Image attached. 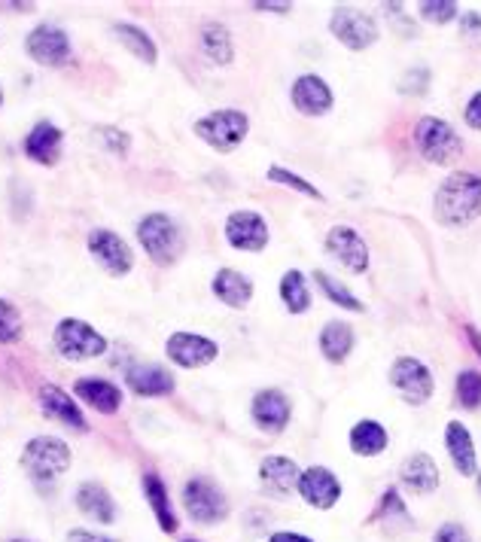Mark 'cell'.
<instances>
[{"instance_id": "4316f807", "label": "cell", "mask_w": 481, "mask_h": 542, "mask_svg": "<svg viewBox=\"0 0 481 542\" xmlns=\"http://www.w3.org/2000/svg\"><path fill=\"white\" fill-rule=\"evenodd\" d=\"M77 506H80V512H86V515H92V518H98V521H104V524L116 521L113 497H110L101 485H92V482L80 485V488H77Z\"/></svg>"}, {"instance_id": "c3c4849f", "label": "cell", "mask_w": 481, "mask_h": 542, "mask_svg": "<svg viewBox=\"0 0 481 542\" xmlns=\"http://www.w3.org/2000/svg\"><path fill=\"white\" fill-rule=\"evenodd\" d=\"M189 542H192V539H189Z\"/></svg>"}, {"instance_id": "277c9868", "label": "cell", "mask_w": 481, "mask_h": 542, "mask_svg": "<svg viewBox=\"0 0 481 542\" xmlns=\"http://www.w3.org/2000/svg\"><path fill=\"white\" fill-rule=\"evenodd\" d=\"M55 351L64 360H92L107 351V338L95 332L86 320L67 317L55 326Z\"/></svg>"}, {"instance_id": "ab89813d", "label": "cell", "mask_w": 481, "mask_h": 542, "mask_svg": "<svg viewBox=\"0 0 481 542\" xmlns=\"http://www.w3.org/2000/svg\"><path fill=\"white\" fill-rule=\"evenodd\" d=\"M67 542H116V539H107V536H98L92 530H71Z\"/></svg>"}, {"instance_id": "5b68a950", "label": "cell", "mask_w": 481, "mask_h": 542, "mask_svg": "<svg viewBox=\"0 0 481 542\" xmlns=\"http://www.w3.org/2000/svg\"><path fill=\"white\" fill-rule=\"evenodd\" d=\"M22 466L37 482H52L71 466V448L55 436H37L22 451Z\"/></svg>"}, {"instance_id": "f6af8a7d", "label": "cell", "mask_w": 481, "mask_h": 542, "mask_svg": "<svg viewBox=\"0 0 481 542\" xmlns=\"http://www.w3.org/2000/svg\"><path fill=\"white\" fill-rule=\"evenodd\" d=\"M466 335L472 338V345H475V354L481 357V335H478V329H475V326H469V329H466Z\"/></svg>"}, {"instance_id": "9a60e30c", "label": "cell", "mask_w": 481, "mask_h": 542, "mask_svg": "<svg viewBox=\"0 0 481 542\" xmlns=\"http://www.w3.org/2000/svg\"><path fill=\"white\" fill-rule=\"evenodd\" d=\"M299 494L305 497L308 506H314V509H329V506L338 503L341 485H338V479L332 476L329 469L314 466V469H308V472H302V476H299Z\"/></svg>"}, {"instance_id": "ba28073f", "label": "cell", "mask_w": 481, "mask_h": 542, "mask_svg": "<svg viewBox=\"0 0 481 542\" xmlns=\"http://www.w3.org/2000/svg\"><path fill=\"white\" fill-rule=\"evenodd\" d=\"M332 34L345 43L348 49L354 52H363L369 49L375 40H378V25L372 16H366L363 10H354V7H338L332 13Z\"/></svg>"}, {"instance_id": "f35d334b", "label": "cell", "mask_w": 481, "mask_h": 542, "mask_svg": "<svg viewBox=\"0 0 481 542\" xmlns=\"http://www.w3.org/2000/svg\"><path fill=\"white\" fill-rule=\"evenodd\" d=\"M466 125H472V128L481 131V92L472 95V101L466 104Z\"/></svg>"}, {"instance_id": "6da1fadb", "label": "cell", "mask_w": 481, "mask_h": 542, "mask_svg": "<svg viewBox=\"0 0 481 542\" xmlns=\"http://www.w3.org/2000/svg\"><path fill=\"white\" fill-rule=\"evenodd\" d=\"M481 217V177L460 171L436 189V220L442 226H466Z\"/></svg>"}, {"instance_id": "e0dca14e", "label": "cell", "mask_w": 481, "mask_h": 542, "mask_svg": "<svg viewBox=\"0 0 481 542\" xmlns=\"http://www.w3.org/2000/svg\"><path fill=\"white\" fill-rule=\"evenodd\" d=\"M40 409L46 412V418H52L58 424H67V427H74V430H86V418L80 412V405L71 396H67L61 387H55V384L40 387Z\"/></svg>"}, {"instance_id": "b9f144b4", "label": "cell", "mask_w": 481, "mask_h": 542, "mask_svg": "<svg viewBox=\"0 0 481 542\" xmlns=\"http://www.w3.org/2000/svg\"><path fill=\"white\" fill-rule=\"evenodd\" d=\"M104 138H110V144L119 150L122 147V153H125V147H128V138H125V134H116L113 128H104Z\"/></svg>"}, {"instance_id": "ffe728a7", "label": "cell", "mask_w": 481, "mask_h": 542, "mask_svg": "<svg viewBox=\"0 0 481 542\" xmlns=\"http://www.w3.org/2000/svg\"><path fill=\"white\" fill-rule=\"evenodd\" d=\"M399 479L402 485L411 491V494H430L436 491L439 485V466L433 457L427 454H415V457H408L399 469Z\"/></svg>"}, {"instance_id": "9c48e42d", "label": "cell", "mask_w": 481, "mask_h": 542, "mask_svg": "<svg viewBox=\"0 0 481 542\" xmlns=\"http://www.w3.org/2000/svg\"><path fill=\"white\" fill-rule=\"evenodd\" d=\"M390 384L402 393L405 402H427L433 396V372L415 360V357H399L390 369Z\"/></svg>"}, {"instance_id": "4fadbf2b", "label": "cell", "mask_w": 481, "mask_h": 542, "mask_svg": "<svg viewBox=\"0 0 481 542\" xmlns=\"http://www.w3.org/2000/svg\"><path fill=\"white\" fill-rule=\"evenodd\" d=\"M326 250L345 265V268H351L354 275H363V271L369 268V247H366V241L354 232V229H348V226H335L329 235H326Z\"/></svg>"}, {"instance_id": "5bb4252c", "label": "cell", "mask_w": 481, "mask_h": 542, "mask_svg": "<svg viewBox=\"0 0 481 542\" xmlns=\"http://www.w3.org/2000/svg\"><path fill=\"white\" fill-rule=\"evenodd\" d=\"M226 241L235 250H247V253H259L268 244V226L259 214L253 211H235L226 220Z\"/></svg>"}, {"instance_id": "8fae6325", "label": "cell", "mask_w": 481, "mask_h": 542, "mask_svg": "<svg viewBox=\"0 0 481 542\" xmlns=\"http://www.w3.org/2000/svg\"><path fill=\"white\" fill-rule=\"evenodd\" d=\"M168 357L183 369H201V366H208L211 360H217V345L204 335L174 332L168 338Z\"/></svg>"}, {"instance_id": "1f68e13d", "label": "cell", "mask_w": 481, "mask_h": 542, "mask_svg": "<svg viewBox=\"0 0 481 542\" xmlns=\"http://www.w3.org/2000/svg\"><path fill=\"white\" fill-rule=\"evenodd\" d=\"M201 43H204V52H208V58H211V61L229 64V61H232V55H235V49H232V37H229V31H226L223 25H208V28H204Z\"/></svg>"}, {"instance_id": "74e56055", "label": "cell", "mask_w": 481, "mask_h": 542, "mask_svg": "<svg viewBox=\"0 0 481 542\" xmlns=\"http://www.w3.org/2000/svg\"><path fill=\"white\" fill-rule=\"evenodd\" d=\"M433 542H469V533H466L460 524H445V527L436 533Z\"/></svg>"}, {"instance_id": "44dd1931", "label": "cell", "mask_w": 481, "mask_h": 542, "mask_svg": "<svg viewBox=\"0 0 481 542\" xmlns=\"http://www.w3.org/2000/svg\"><path fill=\"white\" fill-rule=\"evenodd\" d=\"M293 104L305 116H323L332 107V92L320 77H299L293 86Z\"/></svg>"}, {"instance_id": "cb8c5ba5", "label": "cell", "mask_w": 481, "mask_h": 542, "mask_svg": "<svg viewBox=\"0 0 481 542\" xmlns=\"http://www.w3.org/2000/svg\"><path fill=\"white\" fill-rule=\"evenodd\" d=\"M445 445H448V454H451V460H454L460 476H475L478 460H475L472 436H469V430H466L460 421H451V424H448V430H445Z\"/></svg>"}, {"instance_id": "d6986e66", "label": "cell", "mask_w": 481, "mask_h": 542, "mask_svg": "<svg viewBox=\"0 0 481 542\" xmlns=\"http://www.w3.org/2000/svg\"><path fill=\"white\" fill-rule=\"evenodd\" d=\"M25 156L40 165H55L61 159V131L52 122H37L25 138Z\"/></svg>"}, {"instance_id": "7bdbcfd3", "label": "cell", "mask_w": 481, "mask_h": 542, "mask_svg": "<svg viewBox=\"0 0 481 542\" xmlns=\"http://www.w3.org/2000/svg\"><path fill=\"white\" fill-rule=\"evenodd\" d=\"M268 542H311V539L302 536V533H274Z\"/></svg>"}, {"instance_id": "4dcf8cb0", "label": "cell", "mask_w": 481, "mask_h": 542, "mask_svg": "<svg viewBox=\"0 0 481 542\" xmlns=\"http://www.w3.org/2000/svg\"><path fill=\"white\" fill-rule=\"evenodd\" d=\"M116 37L125 43V49L131 52V55H137V58H144L147 64H153L156 61V43L141 31V28H134V25H116Z\"/></svg>"}, {"instance_id": "d4e9b609", "label": "cell", "mask_w": 481, "mask_h": 542, "mask_svg": "<svg viewBox=\"0 0 481 542\" xmlns=\"http://www.w3.org/2000/svg\"><path fill=\"white\" fill-rule=\"evenodd\" d=\"M214 296L220 302H226L229 308H244L253 296V284L241 275V271L235 268H223L217 271V278H214Z\"/></svg>"}, {"instance_id": "f1b7e54d", "label": "cell", "mask_w": 481, "mask_h": 542, "mask_svg": "<svg viewBox=\"0 0 481 542\" xmlns=\"http://www.w3.org/2000/svg\"><path fill=\"white\" fill-rule=\"evenodd\" d=\"M144 491H147V500H150V506H153V512H156L159 527H162L165 533H174V530H177V518H174V509H171V500H168V491H165L162 479L150 472V476L144 479Z\"/></svg>"}, {"instance_id": "52a82bcc", "label": "cell", "mask_w": 481, "mask_h": 542, "mask_svg": "<svg viewBox=\"0 0 481 542\" xmlns=\"http://www.w3.org/2000/svg\"><path fill=\"white\" fill-rule=\"evenodd\" d=\"M183 503H186V512L198 524H214L229 515V503H226L223 491L217 485H211L208 479H192L183 488Z\"/></svg>"}, {"instance_id": "836d02e7", "label": "cell", "mask_w": 481, "mask_h": 542, "mask_svg": "<svg viewBox=\"0 0 481 542\" xmlns=\"http://www.w3.org/2000/svg\"><path fill=\"white\" fill-rule=\"evenodd\" d=\"M314 281H317L320 290L329 296V302H335V305H341V308H348V311H363V302H357V296H354L351 290H345L341 284H335V281L326 275V271H317Z\"/></svg>"}, {"instance_id": "8992f818", "label": "cell", "mask_w": 481, "mask_h": 542, "mask_svg": "<svg viewBox=\"0 0 481 542\" xmlns=\"http://www.w3.org/2000/svg\"><path fill=\"white\" fill-rule=\"evenodd\" d=\"M415 144L421 150V156L433 165H448L460 156L463 144H460V134L436 116H424L415 128Z\"/></svg>"}, {"instance_id": "8d00e7d4", "label": "cell", "mask_w": 481, "mask_h": 542, "mask_svg": "<svg viewBox=\"0 0 481 542\" xmlns=\"http://www.w3.org/2000/svg\"><path fill=\"white\" fill-rule=\"evenodd\" d=\"M268 177H271L274 183H284V186H293V189H299V192H305V195H311V198H323L317 186H311L308 180H302L299 174H293V171H287V168H278V165H274V168L268 171Z\"/></svg>"}, {"instance_id": "3957f363", "label": "cell", "mask_w": 481, "mask_h": 542, "mask_svg": "<svg viewBox=\"0 0 481 542\" xmlns=\"http://www.w3.org/2000/svg\"><path fill=\"white\" fill-rule=\"evenodd\" d=\"M247 128L250 122L241 110H214L195 122V134L217 153H232L247 138Z\"/></svg>"}, {"instance_id": "7402d4cb", "label": "cell", "mask_w": 481, "mask_h": 542, "mask_svg": "<svg viewBox=\"0 0 481 542\" xmlns=\"http://www.w3.org/2000/svg\"><path fill=\"white\" fill-rule=\"evenodd\" d=\"M74 393L101 415H113L119 409V402H122L119 387H113L110 381H101V378H80Z\"/></svg>"}, {"instance_id": "ee69618b", "label": "cell", "mask_w": 481, "mask_h": 542, "mask_svg": "<svg viewBox=\"0 0 481 542\" xmlns=\"http://www.w3.org/2000/svg\"><path fill=\"white\" fill-rule=\"evenodd\" d=\"M256 10H271V13H290V4H274V0H259V4H253Z\"/></svg>"}, {"instance_id": "60d3db41", "label": "cell", "mask_w": 481, "mask_h": 542, "mask_svg": "<svg viewBox=\"0 0 481 542\" xmlns=\"http://www.w3.org/2000/svg\"><path fill=\"white\" fill-rule=\"evenodd\" d=\"M460 28H463L466 34H481V16H478V13L460 16Z\"/></svg>"}, {"instance_id": "2e32d148", "label": "cell", "mask_w": 481, "mask_h": 542, "mask_svg": "<svg viewBox=\"0 0 481 542\" xmlns=\"http://www.w3.org/2000/svg\"><path fill=\"white\" fill-rule=\"evenodd\" d=\"M253 421L268 430V433H281L290 424V402L281 390H262L253 399Z\"/></svg>"}, {"instance_id": "d6a6232c", "label": "cell", "mask_w": 481, "mask_h": 542, "mask_svg": "<svg viewBox=\"0 0 481 542\" xmlns=\"http://www.w3.org/2000/svg\"><path fill=\"white\" fill-rule=\"evenodd\" d=\"M22 338V314L16 305L0 299V345H16Z\"/></svg>"}, {"instance_id": "83f0119b", "label": "cell", "mask_w": 481, "mask_h": 542, "mask_svg": "<svg viewBox=\"0 0 481 542\" xmlns=\"http://www.w3.org/2000/svg\"><path fill=\"white\" fill-rule=\"evenodd\" d=\"M351 448H354V454L375 457L387 448V430L378 421H360L351 430Z\"/></svg>"}, {"instance_id": "30bf717a", "label": "cell", "mask_w": 481, "mask_h": 542, "mask_svg": "<svg viewBox=\"0 0 481 542\" xmlns=\"http://www.w3.org/2000/svg\"><path fill=\"white\" fill-rule=\"evenodd\" d=\"M25 49L37 64H46V67L64 64L71 58V40H67V34L61 28H52V25L34 28L25 40Z\"/></svg>"}, {"instance_id": "484cf974", "label": "cell", "mask_w": 481, "mask_h": 542, "mask_svg": "<svg viewBox=\"0 0 481 542\" xmlns=\"http://www.w3.org/2000/svg\"><path fill=\"white\" fill-rule=\"evenodd\" d=\"M351 348H354V332H351L348 323L335 320V323L323 326V332H320V351H323L326 360H332V363L348 360Z\"/></svg>"}, {"instance_id": "7a4b0ae2", "label": "cell", "mask_w": 481, "mask_h": 542, "mask_svg": "<svg viewBox=\"0 0 481 542\" xmlns=\"http://www.w3.org/2000/svg\"><path fill=\"white\" fill-rule=\"evenodd\" d=\"M137 238H141L147 256L162 268L174 265L180 259V253H183V232L168 214L144 217L141 226H137Z\"/></svg>"}, {"instance_id": "f546056e", "label": "cell", "mask_w": 481, "mask_h": 542, "mask_svg": "<svg viewBox=\"0 0 481 542\" xmlns=\"http://www.w3.org/2000/svg\"><path fill=\"white\" fill-rule=\"evenodd\" d=\"M281 299H284V305L290 308V314L308 311L311 293H308V287H305V275H302V271H296V268L287 271L284 281H281Z\"/></svg>"}, {"instance_id": "d590c367", "label": "cell", "mask_w": 481, "mask_h": 542, "mask_svg": "<svg viewBox=\"0 0 481 542\" xmlns=\"http://www.w3.org/2000/svg\"><path fill=\"white\" fill-rule=\"evenodd\" d=\"M421 16L427 22H436V25H445L457 16V4L454 0H427V4H421Z\"/></svg>"}, {"instance_id": "603a6c76", "label": "cell", "mask_w": 481, "mask_h": 542, "mask_svg": "<svg viewBox=\"0 0 481 542\" xmlns=\"http://www.w3.org/2000/svg\"><path fill=\"white\" fill-rule=\"evenodd\" d=\"M125 381L137 396H165L174 390V378L162 366H131Z\"/></svg>"}, {"instance_id": "e575fe53", "label": "cell", "mask_w": 481, "mask_h": 542, "mask_svg": "<svg viewBox=\"0 0 481 542\" xmlns=\"http://www.w3.org/2000/svg\"><path fill=\"white\" fill-rule=\"evenodd\" d=\"M457 399H460V405H466V409L481 405V372L466 369L457 375Z\"/></svg>"}, {"instance_id": "ac0fdd59", "label": "cell", "mask_w": 481, "mask_h": 542, "mask_svg": "<svg viewBox=\"0 0 481 542\" xmlns=\"http://www.w3.org/2000/svg\"><path fill=\"white\" fill-rule=\"evenodd\" d=\"M259 479L268 494L287 497L293 494V488H299V466L290 457H265L259 466Z\"/></svg>"}, {"instance_id": "bcb514c9", "label": "cell", "mask_w": 481, "mask_h": 542, "mask_svg": "<svg viewBox=\"0 0 481 542\" xmlns=\"http://www.w3.org/2000/svg\"><path fill=\"white\" fill-rule=\"evenodd\" d=\"M0 104H4V89H0Z\"/></svg>"}, {"instance_id": "7dc6e473", "label": "cell", "mask_w": 481, "mask_h": 542, "mask_svg": "<svg viewBox=\"0 0 481 542\" xmlns=\"http://www.w3.org/2000/svg\"><path fill=\"white\" fill-rule=\"evenodd\" d=\"M16 542H19V539H16Z\"/></svg>"}, {"instance_id": "7c38bea8", "label": "cell", "mask_w": 481, "mask_h": 542, "mask_svg": "<svg viewBox=\"0 0 481 542\" xmlns=\"http://www.w3.org/2000/svg\"><path fill=\"white\" fill-rule=\"evenodd\" d=\"M89 253L110 271V275H128L131 265H134V256L128 250V244L116 235V232H107V229H95L89 235Z\"/></svg>"}]
</instances>
